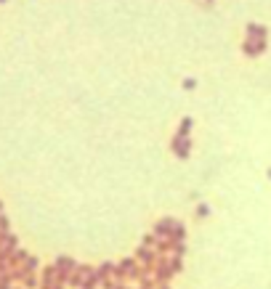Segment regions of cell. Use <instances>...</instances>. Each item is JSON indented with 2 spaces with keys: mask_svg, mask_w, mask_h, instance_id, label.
<instances>
[{
  "mask_svg": "<svg viewBox=\"0 0 271 289\" xmlns=\"http://www.w3.org/2000/svg\"><path fill=\"white\" fill-rule=\"evenodd\" d=\"M0 289H14L11 287V279H0Z\"/></svg>",
  "mask_w": 271,
  "mask_h": 289,
  "instance_id": "obj_2",
  "label": "cell"
},
{
  "mask_svg": "<svg viewBox=\"0 0 271 289\" xmlns=\"http://www.w3.org/2000/svg\"><path fill=\"white\" fill-rule=\"evenodd\" d=\"M138 260H141V263H146V265H149L152 260H154V255H152L149 249H141V252H138Z\"/></svg>",
  "mask_w": 271,
  "mask_h": 289,
  "instance_id": "obj_1",
  "label": "cell"
}]
</instances>
